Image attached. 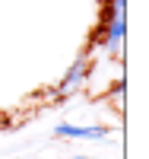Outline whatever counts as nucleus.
I'll list each match as a JSON object with an SVG mask.
<instances>
[{"instance_id":"1","label":"nucleus","mask_w":149,"mask_h":159,"mask_svg":"<svg viewBox=\"0 0 149 159\" xmlns=\"http://www.w3.org/2000/svg\"><path fill=\"white\" fill-rule=\"evenodd\" d=\"M89 54L83 51V54H79L70 67H67V73H64V80H60V86H57V96L60 99H67V96H73V92H79L86 86V76H89Z\"/></svg>"},{"instance_id":"2","label":"nucleus","mask_w":149,"mask_h":159,"mask_svg":"<svg viewBox=\"0 0 149 159\" xmlns=\"http://www.w3.org/2000/svg\"><path fill=\"white\" fill-rule=\"evenodd\" d=\"M124 35H127V19H124V13H114L111 19H105L102 22V45L108 51H121V45H124Z\"/></svg>"},{"instance_id":"3","label":"nucleus","mask_w":149,"mask_h":159,"mask_svg":"<svg viewBox=\"0 0 149 159\" xmlns=\"http://www.w3.org/2000/svg\"><path fill=\"white\" fill-rule=\"evenodd\" d=\"M54 137L64 140H105L108 127H76V124H57L54 127Z\"/></svg>"},{"instance_id":"4","label":"nucleus","mask_w":149,"mask_h":159,"mask_svg":"<svg viewBox=\"0 0 149 159\" xmlns=\"http://www.w3.org/2000/svg\"><path fill=\"white\" fill-rule=\"evenodd\" d=\"M70 159H86V156H70Z\"/></svg>"}]
</instances>
